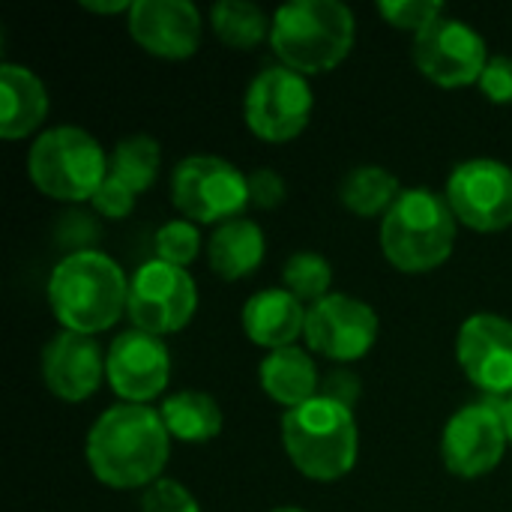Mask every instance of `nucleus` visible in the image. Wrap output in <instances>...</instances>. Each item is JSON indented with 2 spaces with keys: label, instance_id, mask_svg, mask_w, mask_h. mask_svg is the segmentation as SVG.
<instances>
[{
  "label": "nucleus",
  "instance_id": "nucleus-16",
  "mask_svg": "<svg viewBox=\"0 0 512 512\" xmlns=\"http://www.w3.org/2000/svg\"><path fill=\"white\" fill-rule=\"evenodd\" d=\"M129 30L150 54L180 60L201 45V12L189 0H135Z\"/></svg>",
  "mask_w": 512,
  "mask_h": 512
},
{
  "label": "nucleus",
  "instance_id": "nucleus-28",
  "mask_svg": "<svg viewBox=\"0 0 512 512\" xmlns=\"http://www.w3.org/2000/svg\"><path fill=\"white\" fill-rule=\"evenodd\" d=\"M378 12L399 30H414L420 33L423 27H429L432 21H438L444 12L441 0H381Z\"/></svg>",
  "mask_w": 512,
  "mask_h": 512
},
{
  "label": "nucleus",
  "instance_id": "nucleus-12",
  "mask_svg": "<svg viewBox=\"0 0 512 512\" xmlns=\"http://www.w3.org/2000/svg\"><path fill=\"white\" fill-rule=\"evenodd\" d=\"M447 204L477 231L512 225V168L498 159H465L447 177Z\"/></svg>",
  "mask_w": 512,
  "mask_h": 512
},
{
  "label": "nucleus",
  "instance_id": "nucleus-23",
  "mask_svg": "<svg viewBox=\"0 0 512 512\" xmlns=\"http://www.w3.org/2000/svg\"><path fill=\"white\" fill-rule=\"evenodd\" d=\"M402 195L399 177L390 174L381 165H357L345 174L342 186H339V198L342 204L357 213V216H378L387 213L396 198Z\"/></svg>",
  "mask_w": 512,
  "mask_h": 512
},
{
  "label": "nucleus",
  "instance_id": "nucleus-11",
  "mask_svg": "<svg viewBox=\"0 0 512 512\" xmlns=\"http://www.w3.org/2000/svg\"><path fill=\"white\" fill-rule=\"evenodd\" d=\"M414 63L441 87H465L480 81L489 51L480 30L468 21L441 15L414 36Z\"/></svg>",
  "mask_w": 512,
  "mask_h": 512
},
{
  "label": "nucleus",
  "instance_id": "nucleus-21",
  "mask_svg": "<svg viewBox=\"0 0 512 512\" xmlns=\"http://www.w3.org/2000/svg\"><path fill=\"white\" fill-rule=\"evenodd\" d=\"M258 378H261V387L264 393L285 405L288 411L315 399L321 393V381H318V369L312 363V357L297 348V345H288V348H279V351H270L258 369Z\"/></svg>",
  "mask_w": 512,
  "mask_h": 512
},
{
  "label": "nucleus",
  "instance_id": "nucleus-1",
  "mask_svg": "<svg viewBox=\"0 0 512 512\" xmlns=\"http://www.w3.org/2000/svg\"><path fill=\"white\" fill-rule=\"evenodd\" d=\"M87 465L111 489H147L162 480L171 456V432L156 408L114 405L87 435Z\"/></svg>",
  "mask_w": 512,
  "mask_h": 512
},
{
  "label": "nucleus",
  "instance_id": "nucleus-18",
  "mask_svg": "<svg viewBox=\"0 0 512 512\" xmlns=\"http://www.w3.org/2000/svg\"><path fill=\"white\" fill-rule=\"evenodd\" d=\"M243 330L255 345L279 351L306 330V309L288 288H264L246 300Z\"/></svg>",
  "mask_w": 512,
  "mask_h": 512
},
{
  "label": "nucleus",
  "instance_id": "nucleus-24",
  "mask_svg": "<svg viewBox=\"0 0 512 512\" xmlns=\"http://www.w3.org/2000/svg\"><path fill=\"white\" fill-rule=\"evenodd\" d=\"M159 165H162V147L153 135L144 132L117 141V147L108 156V174L126 183L135 195L147 192L156 183Z\"/></svg>",
  "mask_w": 512,
  "mask_h": 512
},
{
  "label": "nucleus",
  "instance_id": "nucleus-13",
  "mask_svg": "<svg viewBox=\"0 0 512 512\" xmlns=\"http://www.w3.org/2000/svg\"><path fill=\"white\" fill-rule=\"evenodd\" d=\"M303 336L309 348L327 360H360L378 339V315L351 294H327L306 309Z\"/></svg>",
  "mask_w": 512,
  "mask_h": 512
},
{
  "label": "nucleus",
  "instance_id": "nucleus-22",
  "mask_svg": "<svg viewBox=\"0 0 512 512\" xmlns=\"http://www.w3.org/2000/svg\"><path fill=\"white\" fill-rule=\"evenodd\" d=\"M171 438L180 441H213L222 432V408L213 396L201 393V390H180L171 393L162 408H159Z\"/></svg>",
  "mask_w": 512,
  "mask_h": 512
},
{
  "label": "nucleus",
  "instance_id": "nucleus-37",
  "mask_svg": "<svg viewBox=\"0 0 512 512\" xmlns=\"http://www.w3.org/2000/svg\"><path fill=\"white\" fill-rule=\"evenodd\" d=\"M270 512H309V510H300V507H276V510Z\"/></svg>",
  "mask_w": 512,
  "mask_h": 512
},
{
  "label": "nucleus",
  "instance_id": "nucleus-3",
  "mask_svg": "<svg viewBox=\"0 0 512 512\" xmlns=\"http://www.w3.org/2000/svg\"><path fill=\"white\" fill-rule=\"evenodd\" d=\"M354 33V12L342 0H291L273 12L270 42L282 66L315 75L348 57Z\"/></svg>",
  "mask_w": 512,
  "mask_h": 512
},
{
  "label": "nucleus",
  "instance_id": "nucleus-27",
  "mask_svg": "<svg viewBox=\"0 0 512 512\" xmlns=\"http://www.w3.org/2000/svg\"><path fill=\"white\" fill-rule=\"evenodd\" d=\"M198 249H201V234H198L195 222H189V219L165 222L156 231V258H162L168 264L186 267L195 261Z\"/></svg>",
  "mask_w": 512,
  "mask_h": 512
},
{
  "label": "nucleus",
  "instance_id": "nucleus-7",
  "mask_svg": "<svg viewBox=\"0 0 512 512\" xmlns=\"http://www.w3.org/2000/svg\"><path fill=\"white\" fill-rule=\"evenodd\" d=\"M174 207L189 222H228L237 219L249 201V177L222 156H186L171 174Z\"/></svg>",
  "mask_w": 512,
  "mask_h": 512
},
{
  "label": "nucleus",
  "instance_id": "nucleus-36",
  "mask_svg": "<svg viewBox=\"0 0 512 512\" xmlns=\"http://www.w3.org/2000/svg\"><path fill=\"white\" fill-rule=\"evenodd\" d=\"M501 408H504V420H507V432H510V444H512V396L501 402Z\"/></svg>",
  "mask_w": 512,
  "mask_h": 512
},
{
  "label": "nucleus",
  "instance_id": "nucleus-35",
  "mask_svg": "<svg viewBox=\"0 0 512 512\" xmlns=\"http://www.w3.org/2000/svg\"><path fill=\"white\" fill-rule=\"evenodd\" d=\"M84 9H90V12H123V9H132V3H126V0H111V3H93V0H87L84 3Z\"/></svg>",
  "mask_w": 512,
  "mask_h": 512
},
{
  "label": "nucleus",
  "instance_id": "nucleus-19",
  "mask_svg": "<svg viewBox=\"0 0 512 512\" xmlns=\"http://www.w3.org/2000/svg\"><path fill=\"white\" fill-rule=\"evenodd\" d=\"M48 114V90L27 66H0V135L6 141L30 135Z\"/></svg>",
  "mask_w": 512,
  "mask_h": 512
},
{
  "label": "nucleus",
  "instance_id": "nucleus-34",
  "mask_svg": "<svg viewBox=\"0 0 512 512\" xmlns=\"http://www.w3.org/2000/svg\"><path fill=\"white\" fill-rule=\"evenodd\" d=\"M63 231H60V237L66 240V237H72V243H90L96 234H99V228L90 222V216L87 213H63Z\"/></svg>",
  "mask_w": 512,
  "mask_h": 512
},
{
  "label": "nucleus",
  "instance_id": "nucleus-10",
  "mask_svg": "<svg viewBox=\"0 0 512 512\" xmlns=\"http://www.w3.org/2000/svg\"><path fill=\"white\" fill-rule=\"evenodd\" d=\"M312 87L306 75L288 69V66H267L261 69L249 90H246V123L249 129L264 141H291L297 138L309 117H312Z\"/></svg>",
  "mask_w": 512,
  "mask_h": 512
},
{
  "label": "nucleus",
  "instance_id": "nucleus-20",
  "mask_svg": "<svg viewBox=\"0 0 512 512\" xmlns=\"http://www.w3.org/2000/svg\"><path fill=\"white\" fill-rule=\"evenodd\" d=\"M264 252H267L264 231L255 219H246V216L216 225V231L207 240L210 267L216 276H222L228 282L255 273L258 264L264 261Z\"/></svg>",
  "mask_w": 512,
  "mask_h": 512
},
{
  "label": "nucleus",
  "instance_id": "nucleus-31",
  "mask_svg": "<svg viewBox=\"0 0 512 512\" xmlns=\"http://www.w3.org/2000/svg\"><path fill=\"white\" fill-rule=\"evenodd\" d=\"M480 90L498 105L512 102V57H507V54L489 57V63L480 75Z\"/></svg>",
  "mask_w": 512,
  "mask_h": 512
},
{
  "label": "nucleus",
  "instance_id": "nucleus-29",
  "mask_svg": "<svg viewBox=\"0 0 512 512\" xmlns=\"http://www.w3.org/2000/svg\"><path fill=\"white\" fill-rule=\"evenodd\" d=\"M141 512H201V507L183 483L162 477L144 489Z\"/></svg>",
  "mask_w": 512,
  "mask_h": 512
},
{
  "label": "nucleus",
  "instance_id": "nucleus-4",
  "mask_svg": "<svg viewBox=\"0 0 512 512\" xmlns=\"http://www.w3.org/2000/svg\"><path fill=\"white\" fill-rule=\"evenodd\" d=\"M456 246V213L444 195L414 186L402 189L381 222V249L396 270L426 273L441 267Z\"/></svg>",
  "mask_w": 512,
  "mask_h": 512
},
{
  "label": "nucleus",
  "instance_id": "nucleus-5",
  "mask_svg": "<svg viewBox=\"0 0 512 512\" xmlns=\"http://www.w3.org/2000/svg\"><path fill=\"white\" fill-rule=\"evenodd\" d=\"M282 444L300 474L333 483L357 462L360 432L354 411L315 396L282 414Z\"/></svg>",
  "mask_w": 512,
  "mask_h": 512
},
{
  "label": "nucleus",
  "instance_id": "nucleus-32",
  "mask_svg": "<svg viewBox=\"0 0 512 512\" xmlns=\"http://www.w3.org/2000/svg\"><path fill=\"white\" fill-rule=\"evenodd\" d=\"M288 189L279 171L273 168H258L249 174V201L261 210H273L285 201Z\"/></svg>",
  "mask_w": 512,
  "mask_h": 512
},
{
  "label": "nucleus",
  "instance_id": "nucleus-25",
  "mask_svg": "<svg viewBox=\"0 0 512 512\" xmlns=\"http://www.w3.org/2000/svg\"><path fill=\"white\" fill-rule=\"evenodd\" d=\"M210 24L225 45L246 51L270 36L273 18L252 0H219L210 9Z\"/></svg>",
  "mask_w": 512,
  "mask_h": 512
},
{
  "label": "nucleus",
  "instance_id": "nucleus-6",
  "mask_svg": "<svg viewBox=\"0 0 512 512\" xmlns=\"http://www.w3.org/2000/svg\"><path fill=\"white\" fill-rule=\"evenodd\" d=\"M27 171L48 198L87 201L108 177V156L87 129L51 126L30 144Z\"/></svg>",
  "mask_w": 512,
  "mask_h": 512
},
{
  "label": "nucleus",
  "instance_id": "nucleus-2",
  "mask_svg": "<svg viewBox=\"0 0 512 512\" xmlns=\"http://www.w3.org/2000/svg\"><path fill=\"white\" fill-rule=\"evenodd\" d=\"M48 303L63 330L96 336L114 327L126 312L129 279L111 255L75 249L51 270Z\"/></svg>",
  "mask_w": 512,
  "mask_h": 512
},
{
  "label": "nucleus",
  "instance_id": "nucleus-8",
  "mask_svg": "<svg viewBox=\"0 0 512 512\" xmlns=\"http://www.w3.org/2000/svg\"><path fill=\"white\" fill-rule=\"evenodd\" d=\"M198 309V285L186 267L162 258L144 261L129 279L126 312L135 330L165 336L183 330Z\"/></svg>",
  "mask_w": 512,
  "mask_h": 512
},
{
  "label": "nucleus",
  "instance_id": "nucleus-15",
  "mask_svg": "<svg viewBox=\"0 0 512 512\" xmlns=\"http://www.w3.org/2000/svg\"><path fill=\"white\" fill-rule=\"evenodd\" d=\"M105 378L120 399L144 405L168 387L171 354L159 336L126 330L111 342L105 354Z\"/></svg>",
  "mask_w": 512,
  "mask_h": 512
},
{
  "label": "nucleus",
  "instance_id": "nucleus-30",
  "mask_svg": "<svg viewBox=\"0 0 512 512\" xmlns=\"http://www.w3.org/2000/svg\"><path fill=\"white\" fill-rule=\"evenodd\" d=\"M90 201H93V207H96L99 216H105V219H123L135 207V192L126 183H120L117 177L108 174L105 183L96 189V195Z\"/></svg>",
  "mask_w": 512,
  "mask_h": 512
},
{
  "label": "nucleus",
  "instance_id": "nucleus-9",
  "mask_svg": "<svg viewBox=\"0 0 512 512\" xmlns=\"http://www.w3.org/2000/svg\"><path fill=\"white\" fill-rule=\"evenodd\" d=\"M507 444H510V432L501 402L483 399L459 408L447 420L441 438V456L450 474L462 480H474L501 465Z\"/></svg>",
  "mask_w": 512,
  "mask_h": 512
},
{
  "label": "nucleus",
  "instance_id": "nucleus-17",
  "mask_svg": "<svg viewBox=\"0 0 512 512\" xmlns=\"http://www.w3.org/2000/svg\"><path fill=\"white\" fill-rule=\"evenodd\" d=\"M39 366L42 381L54 396L66 402H84L102 384L105 354L93 336L60 330L54 339L45 342Z\"/></svg>",
  "mask_w": 512,
  "mask_h": 512
},
{
  "label": "nucleus",
  "instance_id": "nucleus-26",
  "mask_svg": "<svg viewBox=\"0 0 512 512\" xmlns=\"http://www.w3.org/2000/svg\"><path fill=\"white\" fill-rule=\"evenodd\" d=\"M282 282L300 303H318L330 294L333 267L321 252H294L282 267Z\"/></svg>",
  "mask_w": 512,
  "mask_h": 512
},
{
  "label": "nucleus",
  "instance_id": "nucleus-33",
  "mask_svg": "<svg viewBox=\"0 0 512 512\" xmlns=\"http://www.w3.org/2000/svg\"><path fill=\"white\" fill-rule=\"evenodd\" d=\"M360 393H363V384H360V378H357L354 372H348V369H333V372L324 375L321 393H318V396H324V399H330V402H339V405H345V408L354 411Z\"/></svg>",
  "mask_w": 512,
  "mask_h": 512
},
{
  "label": "nucleus",
  "instance_id": "nucleus-14",
  "mask_svg": "<svg viewBox=\"0 0 512 512\" xmlns=\"http://www.w3.org/2000/svg\"><path fill=\"white\" fill-rule=\"evenodd\" d=\"M456 357L474 387L492 399L512 396V321L495 312L471 315L456 339Z\"/></svg>",
  "mask_w": 512,
  "mask_h": 512
}]
</instances>
